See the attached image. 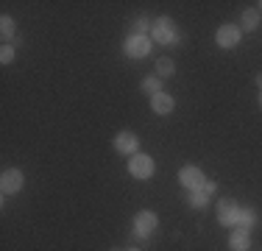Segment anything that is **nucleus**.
I'll return each mask as SVG.
<instances>
[{"label":"nucleus","mask_w":262,"mask_h":251,"mask_svg":"<svg viewBox=\"0 0 262 251\" xmlns=\"http://www.w3.org/2000/svg\"><path fill=\"white\" fill-rule=\"evenodd\" d=\"M259 9H246L243 11V25L240 28L243 31H257V25H259Z\"/></svg>","instance_id":"obj_13"},{"label":"nucleus","mask_w":262,"mask_h":251,"mask_svg":"<svg viewBox=\"0 0 262 251\" xmlns=\"http://www.w3.org/2000/svg\"><path fill=\"white\" fill-rule=\"evenodd\" d=\"M154 171H157V162L148 154H134L128 159V173L134 176V179H151Z\"/></svg>","instance_id":"obj_4"},{"label":"nucleus","mask_w":262,"mask_h":251,"mask_svg":"<svg viewBox=\"0 0 262 251\" xmlns=\"http://www.w3.org/2000/svg\"><path fill=\"white\" fill-rule=\"evenodd\" d=\"M151 39L159 42V45H176L179 42L176 23H173L170 17H157V20H154V28H151Z\"/></svg>","instance_id":"obj_1"},{"label":"nucleus","mask_w":262,"mask_h":251,"mask_svg":"<svg viewBox=\"0 0 262 251\" xmlns=\"http://www.w3.org/2000/svg\"><path fill=\"white\" fill-rule=\"evenodd\" d=\"M257 87H259V90H262V73L257 75Z\"/></svg>","instance_id":"obj_21"},{"label":"nucleus","mask_w":262,"mask_h":251,"mask_svg":"<svg viewBox=\"0 0 262 251\" xmlns=\"http://www.w3.org/2000/svg\"><path fill=\"white\" fill-rule=\"evenodd\" d=\"M257 221H259L257 210H251V206H240V215H237V226H234V229L251 232L254 226H257Z\"/></svg>","instance_id":"obj_11"},{"label":"nucleus","mask_w":262,"mask_h":251,"mask_svg":"<svg viewBox=\"0 0 262 251\" xmlns=\"http://www.w3.org/2000/svg\"><path fill=\"white\" fill-rule=\"evenodd\" d=\"M23 184H26V176H23V171H17V168H6L3 176H0V190H3V196L20 193Z\"/></svg>","instance_id":"obj_6"},{"label":"nucleus","mask_w":262,"mask_h":251,"mask_svg":"<svg viewBox=\"0 0 262 251\" xmlns=\"http://www.w3.org/2000/svg\"><path fill=\"white\" fill-rule=\"evenodd\" d=\"M115 151L117 154H126V156H134L140 151V140H137L134 131H120L115 137Z\"/></svg>","instance_id":"obj_9"},{"label":"nucleus","mask_w":262,"mask_h":251,"mask_svg":"<svg viewBox=\"0 0 262 251\" xmlns=\"http://www.w3.org/2000/svg\"><path fill=\"white\" fill-rule=\"evenodd\" d=\"M259 106H262V90H259Z\"/></svg>","instance_id":"obj_22"},{"label":"nucleus","mask_w":262,"mask_h":251,"mask_svg":"<svg viewBox=\"0 0 262 251\" xmlns=\"http://www.w3.org/2000/svg\"><path fill=\"white\" fill-rule=\"evenodd\" d=\"M215 190H217V181H209V179H207V184H204V193H209V196H212Z\"/></svg>","instance_id":"obj_20"},{"label":"nucleus","mask_w":262,"mask_h":251,"mask_svg":"<svg viewBox=\"0 0 262 251\" xmlns=\"http://www.w3.org/2000/svg\"><path fill=\"white\" fill-rule=\"evenodd\" d=\"M128 251H140V248H128Z\"/></svg>","instance_id":"obj_24"},{"label":"nucleus","mask_w":262,"mask_h":251,"mask_svg":"<svg viewBox=\"0 0 262 251\" xmlns=\"http://www.w3.org/2000/svg\"><path fill=\"white\" fill-rule=\"evenodd\" d=\"M229 248L232 251H248L251 248V235L243 232V229H234L232 237H229Z\"/></svg>","instance_id":"obj_12"},{"label":"nucleus","mask_w":262,"mask_h":251,"mask_svg":"<svg viewBox=\"0 0 262 251\" xmlns=\"http://www.w3.org/2000/svg\"><path fill=\"white\" fill-rule=\"evenodd\" d=\"M179 181H182L184 190L195 193V190H204V184H207V176H204L201 168H195V165H184L182 171H179Z\"/></svg>","instance_id":"obj_3"},{"label":"nucleus","mask_w":262,"mask_h":251,"mask_svg":"<svg viewBox=\"0 0 262 251\" xmlns=\"http://www.w3.org/2000/svg\"><path fill=\"white\" fill-rule=\"evenodd\" d=\"M142 92H148V95H159V92H165L162 90V78L159 75H148V78H142Z\"/></svg>","instance_id":"obj_15"},{"label":"nucleus","mask_w":262,"mask_h":251,"mask_svg":"<svg viewBox=\"0 0 262 251\" xmlns=\"http://www.w3.org/2000/svg\"><path fill=\"white\" fill-rule=\"evenodd\" d=\"M123 50H126L128 59H145L151 53V39L142 34H131L126 42H123Z\"/></svg>","instance_id":"obj_5"},{"label":"nucleus","mask_w":262,"mask_h":251,"mask_svg":"<svg viewBox=\"0 0 262 251\" xmlns=\"http://www.w3.org/2000/svg\"><path fill=\"white\" fill-rule=\"evenodd\" d=\"M190 206H195V210H204V206H209V193H204V190L190 193Z\"/></svg>","instance_id":"obj_17"},{"label":"nucleus","mask_w":262,"mask_h":251,"mask_svg":"<svg viewBox=\"0 0 262 251\" xmlns=\"http://www.w3.org/2000/svg\"><path fill=\"white\" fill-rule=\"evenodd\" d=\"M259 14H262V3H259Z\"/></svg>","instance_id":"obj_23"},{"label":"nucleus","mask_w":262,"mask_h":251,"mask_svg":"<svg viewBox=\"0 0 262 251\" xmlns=\"http://www.w3.org/2000/svg\"><path fill=\"white\" fill-rule=\"evenodd\" d=\"M157 226H159L157 212L142 210V212H137V215H134V235L140 237V240H148V237L157 232Z\"/></svg>","instance_id":"obj_2"},{"label":"nucleus","mask_w":262,"mask_h":251,"mask_svg":"<svg viewBox=\"0 0 262 251\" xmlns=\"http://www.w3.org/2000/svg\"><path fill=\"white\" fill-rule=\"evenodd\" d=\"M14 56H17V48H11V45L0 48V61H3V65H11V61H14Z\"/></svg>","instance_id":"obj_18"},{"label":"nucleus","mask_w":262,"mask_h":251,"mask_svg":"<svg viewBox=\"0 0 262 251\" xmlns=\"http://www.w3.org/2000/svg\"><path fill=\"white\" fill-rule=\"evenodd\" d=\"M237 215H240V204L234 198H221L217 201V223L221 226H237Z\"/></svg>","instance_id":"obj_8"},{"label":"nucleus","mask_w":262,"mask_h":251,"mask_svg":"<svg viewBox=\"0 0 262 251\" xmlns=\"http://www.w3.org/2000/svg\"><path fill=\"white\" fill-rule=\"evenodd\" d=\"M151 109L157 112V115H170V112L176 109V98H173L170 92H159V95L151 98Z\"/></svg>","instance_id":"obj_10"},{"label":"nucleus","mask_w":262,"mask_h":251,"mask_svg":"<svg viewBox=\"0 0 262 251\" xmlns=\"http://www.w3.org/2000/svg\"><path fill=\"white\" fill-rule=\"evenodd\" d=\"M0 34H3V39H14L17 36V23L11 20L9 14L0 17Z\"/></svg>","instance_id":"obj_16"},{"label":"nucleus","mask_w":262,"mask_h":251,"mask_svg":"<svg viewBox=\"0 0 262 251\" xmlns=\"http://www.w3.org/2000/svg\"><path fill=\"white\" fill-rule=\"evenodd\" d=\"M240 39H243V28L240 25H232V23H226V25H221L217 28V34H215V42H217V48H237L240 45Z\"/></svg>","instance_id":"obj_7"},{"label":"nucleus","mask_w":262,"mask_h":251,"mask_svg":"<svg viewBox=\"0 0 262 251\" xmlns=\"http://www.w3.org/2000/svg\"><path fill=\"white\" fill-rule=\"evenodd\" d=\"M134 28H137V34H142V36H145V34H148V31H151V28H154V23H151V20H148V17H140V20H137V23H134Z\"/></svg>","instance_id":"obj_19"},{"label":"nucleus","mask_w":262,"mask_h":251,"mask_svg":"<svg viewBox=\"0 0 262 251\" xmlns=\"http://www.w3.org/2000/svg\"><path fill=\"white\" fill-rule=\"evenodd\" d=\"M157 73H159V78H170L176 73V65H173L170 56H159L157 59Z\"/></svg>","instance_id":"obj_14"}]
</instances>
